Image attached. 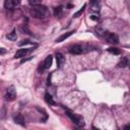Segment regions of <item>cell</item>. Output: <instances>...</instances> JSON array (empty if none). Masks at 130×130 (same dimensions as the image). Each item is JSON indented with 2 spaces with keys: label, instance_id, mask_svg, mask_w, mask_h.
<instances>
[{
  "label": "cell",
  "instance_id": "22",
  "mask_svg": "<svg viewBox=\"0 0 130 130\" xmlns=\"http://www.w3.org/2000/svg\"><path fill=\"white\" fill-rule=\"evenodd\" d=\"M4 53H5V51L2 49V50H1V54H4Z\"/></svg>",
  "mask_w": 130,
  "mask_h": 130
},
{
  "label": "cell",
  "instance_id": "13",
  "mask_svg": "<svg viewBox=\"0 0 130 130\" xmlns=\"http://www.w3.org/2000/svg\"><path fill=\"white\" fill-rule=\"evenodd\" d=\"M7 39L8 40H10V41H16V39H17V35H16V30L15 29H13L10 34H8L7 36Z\"/></svg>",
  "mask_w": 130,
  "mask_h": 130
},
{
  "label": "cell",
  "instance_id": "7",
  "mask_svg": "<svg viewBox=\"0 0 130 130\" xmlns=\"http://www.w3.org/2000/svg\"><path fill=\"white\" fill-rule=\"evenodd\" d=\"M19 4V1L16 0H5L4 1V7L6 9H13Z\"/></svg>",
  "mask_w": 130,
  "mask_h": 130
},
{
  "label": "cell",
  "instance_id": "19",
  "mask_svg": "<svg viewBox=\"0 0 130 130\" xmlns=\"http://www.w3.org/2000/svg\"><path fill=\"white\" fill-rule=\"evenodd\" d=\"M27 44H31L28 40H24V41H22V42H20V43H18V46L19 47H21V46H24V45H27Z\"/></svg>",
  "mask_w": 130,
  "mask_h": 130
},
{
  "label": "cell",
  "instance_id": "15",
  "mask_svg": "<svg viewBox=\"0 0 130 130\" xmlns=\"http://www.w3.org/2000/svg\"><path fill=\"white\" fill-rule=\"evenodd\" d=\"M127 65H129V60H128L127 58H123V59L119 62V64H118L119 67H126Z\"/></svg>",
  "mask_w": 130,
  "mask_h": 130
},
{
  "label": "cell",
  "instance_id": "23",
  "mask_svg": "<svg viewBox=\"0 0 130 130\" xmlns=\"http://www.w3.org/2000/svg\"><path fill=\"white\" fill-rule=\"evenodd\" d=\"M92 129H93V130H99V129H96L95 127H92Z\"/></svg>",
  "mask_w": 130,
  "mask_h": 130
},
{
  "label": "cell",
  "instance_id": "6",
  "mask_svg": "<svg viewBox=\"0 0 130 130\" xmlns=\"http://www.w3.org/2000/svg\"><path fill=\"white\" fill-rule=\"evenodd\" d=\"M106 39H107V41H108L109 43H111V44H114V45L119 44V38H118V36L115 35V34H107V35H106Z\"/></svg>",
  "mask_w": 130,
  "mask_h": 130
},
{
  "label": "cell",
  "instance_id": "16",
  "mask_svg": "<svg viewBox=\"0 0 130 130\" xmlns=\"http://www.w3.org/2000/svg\"><path fill=\"white\" fill-rule=\"evenodd\" d=\"M61 14H62V6H58V7H55V8H54V15L59 17Z\"/></svg>",
  "mask_w": 130,
  "mask_h": 130
},
{
  "label": "cell",
  "instance_id": "18",
  "mask_svg": "<svg viewBox=\"0 0 130 130\" xmlns=\"http://www.w3.org/2000/svg\"><path fill=\"white\" fill-rule=\"evenodd\" d=\"M85 7H86V4H83V5H82V7H81V8H80L76 13H74V14H73V17H78L79 15H81V14H82V12L84 11V8H85Z\"/></svg>",
  "mask_w": 130,
  "mask_h": 130
},
{
  "label": "cell",
  "instance_id": "5",
  "mask_svg": "<svg viewBox=\"0 0 130 130\" xmlns=\"http://www.w3.org/2000/svg\"><path fill=\"white\" fill-rule=\"evenodd\" d=\"M52 62H53V56H52V55L47 56V58H46V59L43 61V63L41 64V68H42V70L50 68L51 65H52Z\"/></svg>",
  "mask_w": 130,
  "mask_h": 130
},
{
  "label": "cell",
  "instance_id": "9",
  "mask_svg": "<svg viewBox=\"0 0 130 130\" xmlns=\"http://www.w3.org/2000/svg\"><path fill=\"white\" fill-rule=\"evenodd\" d=\"M56 62H57V66L60 68L62 67V65L64 64L65 62V57L61 54V53H57L56 54Z\"/></svg>",
  "mask_w": 130,
  "mask_h": 130
},
{
  "label": "cell",
  "instance_id": "1",
  "mask_svg": "<svg viewBox=\"0 0 130 130\" xmlns=\"http://www.w3.org/2000/svg\"><path fill=\"white\" fill-rule=\"evenodd\" d=\"M30 14L35 18H44L48 15V9L46 6H44L42 4L37 5V6H32V8L30 10Z\"/></svg>",
  "mask_w": 130,
  "mask_h": 130
},
{
  "label": "cell",
  "instance_id": "10",
  "mask_svg": "<svg viewBox=\"0 0 130 130\" xmlns=\"http://www.w3.org/2000/svg\"><path fill=\"white\" fill-rule=\"evenodd\" d=\"M73 34H74V30H71V31H68V32H65V34L61 35L59 38L56 39V43H61V42L65 41L67 38H69V37H70L71 35H73Z\"/></svg>",
  "mask_w": 130,
  "mask_h": 130
},
{
  "label": "cell",
  "instance_id": "12",
  "mask_svg": "<svg viewBox=\"0 0 130 130\" xmlns=\"http://www.w3.org/2000/svg\"><path fill=\"white\" fill-rule=\"evenodd\" d=\"M45 100H46V102L49 104V105H52V106H54L56 103H55V101L53 100V98H52V95L49 93V92H46V94H45Z\"/></svg>",
  "mask_w": 130,
  "mask_h": 130
},
{
  "label": "cell",
  "instance_id": "17",
  "mask_svg": "<svg viewBox=\"0 0 130 130\" xmlns=\"http://www.w3.org/2000/svg\"><path fill=\"white\" fill-rule=\"evenodd\" d=\"M108 51H109L110 53L114 54V55H120V54H121V50H119V49H117V48H113V47L109 48Z\"/></svg>",
  "mask_w": 130,
  "mask_h": 130
},
{
  "label": "cell",
  "instance_id": "8",
  "mask_svg": "<svg viewBox=\"0 0 130 130\" xmlns=\"http://www.w3.org/2000/svg\"><path fill=\"white\" fill-rule=\"evenodd\" d=\"M82 52H83V49H82V47L80 45H75L70 49V53L73 54V55H79Z\"/></svg>",
  "mask_w": 130,
  "mask_h": 130
},
{
  "label": "cell",
  "instance_id": "11",
  "mask_svg": "<svg viewBox=\"0 0 130 130\" xmlns=\"http://www.w3.org/2000/svg\"><path fill=\"white\" fill-rule=\"evenodd\" d=\"M13 120H14L15 123H17V124H19V125H21V126H23V125L25 124L24 118H23V116H22L21 114H16V115L13 117Z\"/></svg>",
  "mask_w": 130,
  "mask_h": 130
},
{
  "label": "cell",
  "instance_id": "14",
  "mask_svg": "<svg viewBox=\"0 0 130 130\" xmlns=\"http://www.w3.org/2000/svg\"><path fill=\"white\" fill-rule=\"evenodd\" d=\"M91 10L94 11V12L100 11V3L98 1H92L91 2Z\"/></svg>",
  "mask_w": 130,
  "mask_h": 130
},
{
  "label": "cell",
  "instance_id": "20",
  "mask_svg": "<svg viewBox=\"0 0 130 130\" xmlns=\"http://www.w3.org/2000/svg\"><path fill=\"white\" fill-rule=\"evenodd\" d=\"M90 18H91L92 20H98V19H99V16H96V15H91Z\"/></svg>",
  "mask_w": 130,
  "mask_h": 130
},
{
  "label": "cell",
  "instance_id": "4",
  "mask_svg": "<svg viewBox=\"0 0 130 130\" xmlns=\"http://www.w3.org/2000/svg\"><path fill=\"white\" fill-rule=\"evenodd\" d=\"M34 49L32 48H24V49H19L15 55H14V58H23L26 54H28L29 52H31Z\"/></svg>",
  "mask_w": 130,
  "mask_h": 130
},
{
  "label": "cell",
  "instance_id": "3",
  "mask_svg": "<svg viewBox=\"0 0 130 130\" xmlns=\"http://www.w3.org/2000/svg\"><path fill=\"white\" fill-rule=\"evenodd\" d=\"M16 98V91L14 89V86L13 85H10L6 88V91H5V100L6 101H14Z\"/></svg>",
  "mask_w": 130,
  "mask_h": 130
},
{
  "label": "cell",
  "instance_id": "21",
  "mask_svg": "<svg viewBox=\"0 0 130 130\" xmlns=\"http://www.w3.org/2000/svg\"><path fill=\"white\" fill-rule=\"evenodd\" d=\"M124 130H130V124H128V125L124 126Z\"/></svg>",
  "mask_w": 130,
  "mask_h": 130
},
{
  "label": "cell",
  "instance_id": "2",
  "mask_svg": "<svg viewBox=\"0 0 130 130\" xmlns=\"http://www.w3.org/2000/svg\"><path fill=\"white\" fill-rule=\"evenodd\" d=\"M66 115H67V116L71 119V121L74 122L76 125H78V126H80V127H83V126H84V120H83V118H82L81 116H79V115H77V114H74V113L70 112L69 110H66Z\"/></svg>",
  "mask_w": 130,
  "mask_h": 130
}]
</instances>
